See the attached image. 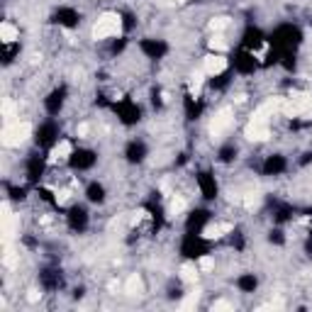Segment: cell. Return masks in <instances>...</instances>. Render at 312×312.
Masks as SVG:
<instances>
[{
  "mask_svg": "<svg viewBox=\"0 0 312 312\" xmlns=\"http://www.w3.org/2000/svg\"><path fill=\"white\" fill-rule=\"evenodd\" d=\"M13 232H15V215L10 212V205L5 202L3 205V244L8 246V241L13 239Z\"/></svg>",
  "mask_w": 312,
  "mask_h": 312,
  "instance_id": "52a82bcc",
  "label": "cell"
},
{
  "mask_svg": "<svg viewBox=\"0 0 312 312\" xmlns=\"http://www.w3.org/2000/svg\"><path fill=\"white\" fill-rule=\"evenodd\" d=\"M32 134V125L30 122H8L3 134H0V142L5 147H20L22 142H27Z\"/></svg>",
  "mask_w": 312,
  "mask_h": 312,
  "instance_id": "7a4b0ae2",
  "label": "cell"
},
{
  "mask_svg": "<svg viewBox=\"0 0 312 312\" xmlns=\"http://www.w3.org/2000/svg\"><path fill=\"white\" fill-rule=\"evenodd\" d=\"M212 266H215V261H212L210 256H202L200 263H198V268H200V271H212Z\"/></svg>",
  "mask_w": 312,
  "mask_h": 312,
  "instance_id": "d6986e66",
  "label": "cell"
},
{
  "mask_svg": "<svg viewBox=\"0 0 312 312\" xmlns=\"http://www.w3.org/2000/svg\"><path fill=\"white\" fill-rule=\"evenodd\" d=\"M244 134H246V139H251V142H266V139L271 137L266 122H249V127H246Z\"/></svg>",
  "mask_w": 312,
  "mask_h": 312,
  "instance_id": "8992f818",
  "label": "cell"
},
{
  "mask_svg": "<svg viewBox=\"0 0 312 312\" xmlns=\"http://www.w3.org/2000/svg\"><path fill=\"white\" fill-rule=\"evenodd\" d=\"M69 200H71V190H59V193H56V202L66 205Z\"/></svg>",
  "mask_w": 312,
  "mask_h": 312,
  "instance_id": "ffe728a7",
  "label": "cell"
},
{
  "mask_svg": "<svg viewBox=\"0 0 312 312\" xmlns=\"http://www.w3.org/2000/svg\"><path fill=\"white\" fill-rule=\"evenodd\" d=\"M88 132H91V125H86V122H83V125H78V137H86Z\"/></svg>",
  "mask_w": 312,
  "mask_h": 312,
  "instance_id": "603a6c76",
  "label": "cell"
},
{
  "mask_svg": "<svg viewBox=\"0 0 312 312\" xmlns=\"http://www.w3.org/2000/svg\"><path fill=\"white\" fill-rule=\"evenodd\" d=\"M185 210V200L183 198H173V200H171V207H168V212H171V215H178V212H183Z\"/></svg>",
  "mask_w": 312,
  "mask_h": 312,
  "instance_id": "2e32d148",
  "label": "cell"
},
{
  "mask_svg": "<svg viewBox=\"0 0 312 312\" xmlns=\"http://www.w3.org/2000/svg\"><path fill=\"white\" fill-rule=\"evenodd\" d=\"M227 232H232V224L229 222H222V224H207L205 229H202V237L205 239H220L222 234H227Z\"/></svg>",
  "mask_w": 312,
  "mask_h": 312,
  "instance_id": "9c48e42d",
  "label": "cell"
},
{
  "mask_svg": "<svg viewBox=\"0 0 312 312\" xmlns=\"http://www.w3.org/2000/svg\"><path fill=\"white\" fill-rule=\"evenodd\" d=\"M144 290V283H142V278L134 273V275H129L127 278V283H125V293L127 295H139Z\"/></svg>",
  "mask_w": 312,
  "mask_h": 312,
  "instance_id": "30bf717a",
  "label": "cell"
},
{
  "mask_svg": "<svg viewBox=\"0 0 312 312\" xmlns=\"http://www.w3.org/2000/svg\"><path fill=\"white\" fill-rule=\"evenodd\" d=\"M215 310H232V302H227V300H217V302H212V312Z\"/></svg>",
  "mask_w": 312,
  "mask_h": 312,
  "instance_id": "44dd1931",
  "label": "cell"
},
{
  "mask_svg": "<svg viewBox=\"0 0 312 312\" xmlns=\"http://www.w3.org/2000/svg\"><path fill=\"white\" fill-rule=\"evenodd\" d=\"M202 71L205 76H217L222 71H227V59L222 54H210L205 56V61H202Z\"/></svg>",
  "mask_w": 312,
  "mask_h": 312,
  "instance_id": "277c9868",
  "label": "cell"
},
{
  "mask_svg": "<svg viewBox=\"0 0 312 312\" xmlns=\"http://www.w3.org/2000/svg\"><path fill=\"white\" fill-rule=\"evenodd\" d=\"M241 202H244V207H246V210H254V207H258V202H261V198L251 193V195H246V198H244Z\"/></svg>",
  "mask_w": 312,
  "mask_h": 312,
  "instance_id": "ac0fdd59",
  "label": "cell"
},
{
  "mask_svg": "<svg viewBox=\"0 0 312 312\" xmlns=\"http://www.w3.org/2000/svg\"><path fill=\"white\" fill-rule=\"evenodd\" d=\"M71 156V142H66V139H61L59 144H54L52 149V154H49V164H61V161H66Z\"/></svg>",
  "mask_w": 312,
  "mask_h": 312,
  "instance_id": "ba28073f",
  "label": "cell"
},
{
  "mask_svg": "<svg viewBox=\"0 0 312 312\" xmlns=\"http://www.w3.org/2000/svg\"><path fill=\"white\" fill-rule=\"evenodd\" d=\"M27 300H30V302H37V300H39V293H37V290H30Z\"/></svg>",
  "mask_w": 312,
  "mask_h": 312,
  "instance_id": "cb8c5ba5",
  "label": "cell"
},
{
  "mask_svg": "<svg viewBox=\"0 0 312 312\" xmlns=\"http://www.w3.org/2000/svg\"><path fill=\"white\" fill-rule=\"evenodd\" d=\"M198 300H200V293L195 290V293H190L183 302H181V307H185V310H188V307H195V305H198Z\"/></svg>",
  "mask_w": 312,
  "mask_h": 312,
  "instance_id": "e0dca14e",
  "label": "cell"
},
{
  "mask_svg": "<svg viewBox=\"0 0 312 312\" xmlns=\"http://www.w3.org/2000/svg\"><path fill=\"white\" fill-rule=\"evenodd\" d=\"M176 3H178V5H183V3H185V0H176Z\"/></svg>",
  "mask_w": 312,
  "mask_h": 312,
  "instance_id": "d4e9b609",
  "label": "cell"
},
{
  "mask_svg": "<svg viewBox=\"0 0 312 312\" xmlns=\"http://www.w3.org/2000/svg\"><path fill=\"white\" fill-rule=\"evenodd\" d=\"M15 254H10V251H5V266H15Z\"/></svg>",
  "mask_w": 312,
  "mask_h": 312,
  "instance_id": "7402d4cb",
  "label": "cell"
},
{
  "mask_svg": "<svg viewBox=\"0 0 312 312\" xmlns=\"http://www.w3.org/2000/svg\"><path fill=\"white\" fill-rule=\"evenodd\" d=\"M0 39H3L5 44L15 42V39H18V30H15L10 22H3V25H0Z\"/></svg>",
  "mask_w": 312,
  "mask_h": 312,
  "instance_id": "8fae6325",
  "label": "cell"
},
{
  "mask_svg": "<svg viewBox=\"0 0 312 312\" xmlns=\"http://www.w3.org/2000/svg\"><path fill=\"white\" fill-rule=\"evenodd\" d=\"M202 81H205V71H200V74H195L190 78V86H188V88H190L193 95H198V93L202 91Z\"/></svg>",
  "mask_w": 312,
  "mask_h": 312,
  "instance_id": "4fadbf2b",
  "label": "cell"
},
{
  "mask_svg": "<svg viewBox=\"0 0 312 312\" xmlns=\"http://www.w3.org/2000/svg\"><path fill=\"white\" fill-rule=\"evenodd\" d=\"M232 122H234V112H232V108H222V110L212 117V122H210V137H212V139L222 137L227 129L232 127Z\"/></svg>",
  "mask_w": 312,
  "mask_h": 312,
  "instance_id": "3957f363",
  "label": "cell"
},
{
  "mask_svg": "<svg viewBox=\"0 0 312 312\" xmlns=\"http://www.w3.org/2000/svg\"><path fill=\"white\" fill-rule=\"evenodd\" d=\"M122 32V18L117 13H105L100 15L98 22L93 25V39H108V37H117Z\"/></svg>",
  "mask_w": 312,
  "mask_h": 312,
  "instance_id": "6da1fadb",
  "label": "cell"
},
{
  "mask_svg": "<svg viewBox=\"0 0 312 312\" xmlns=\"http://www.w3.org/2000/svg\"><path fill=\"white\" fill-rule=\"evenodd\" d=\"M181 278H183L185 283H195L198 280V268L193 263H183L181 266Z\"/></svg>",
  "mask_w": 312,
  "mask_h": 312,
  "instance_id": "7c38bea8",
  "label": "cell"
},
{
  "mask_svg": "<svg viewBox=\"0 0 312 312\" xmlns=\"http://www.w3.org/2000/svg\"><path fill=\"white\" fill-rule=\"evenodd\" d=\"M288 100L297 105V112H300V117H305V120H312V93H293V95H290Z\"/></svg>",
  "mask_w": 312,
  "mask_h": 312,
  "instance_id": "5b68a950",
  "label": "cell"
},
{
  "mask_svg": "<svg viewBox=\"0 0 312 312\" xmlns=\"http://www.w3.org/2000/svg\"><path fill=\"white\" fill-rule=\"evenodd\" d=\"M227 27H229V18L210 20V30H212V32H222V30H227Z\"/></svg>",
  "mask_w": 312,
  "mask_h": 312,
  "instance_id": "5bb4252c",
  "label": "cell"
},
{
  "mask_svg": "<svg viewBox=\"0 0 312 312\" xmlns=\"http://www.w3.org/2000/svg\"><path fill=\"white\" fill-rule=\"evenodd\" d=\"M207 44H210V49H212V52H217V54L227 52V42H224L222 37H212L210 42H207Z\"/></svg>",
  "mask_w": 312,
  "mask_h": 312,
  "instance_id": "9a60e30c",
  "label": "cell"
}]
</instances>
